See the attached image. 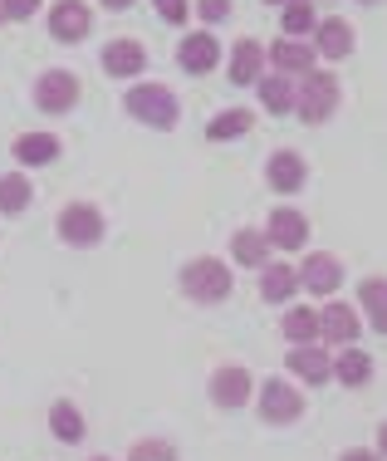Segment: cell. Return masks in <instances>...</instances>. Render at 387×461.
Instances as JSON below:
<instances>
[{"mask_svg":"<svg viewBox=\"0 0 387 461\" xmlns=\"http://www.w3.org/2000/svg\"><path fill=\"white\" fill-rule=\"evenodd\" d=\"M230 285H236V276L216 256H202V260H186L182 266V294L196 304H220L230 294Z\"/></svg>","mask_w":387,"mask_h":461,"instance_id":"6da1fadb","label":"cell"},{"mask_svg":"<svg viewBox=\"0 0 387 461\" xmlns=\"http://www.w3.org/2000/svg\"><path fill=\"white\" fill-rule=\"evenodd\" d=\"M123 113H132L138 123L148 128H176V118H182V108H176V94L162 89V84H132V89L123 94Z\"/></svg>","mask_w":387,"mask_h":461,"instance_id":"7a4b0ae2","label":"cell"},{"mask_svg":"<svg viewBox=\"0 0 387 461\" xmlns=\"http://www.w3.org/2000/svg\"><path fill=\"white\" fill-rule=\"evenodd\" d=\"M294 108H300L304 123H328V118L338 113V79H334V74H319V69L300 74Z\"/></svg>","mask_w":387,"mask_h":461,"instance_id":"3957f363","label":"cell"},{"mask_svg":"<svg viewBox=\"0 0 387 461\" xmlns=\"http://www.w3.org/2000/svg\"><path fill=\"white\" fill-rule=\"evenodd\" d=\"M54 230H59V240L64 246H74V250H88V246H98L104 240V212L98 206H88V202H69L59 212V221H54Z\"/></svg>","mask_w":387,"mask_h":461,"instance_id":"277c9868","label":"cell"},{"mask_svg":"<svg viewBox=\"0 0 387 461\" xmlns=\"http://www.w3.org/2000/svg\"><path fill=\"white\" fill-rule=\"evenodd\" d=\"M260 417H265L270 427H290V422H300V417H304L300 388H290L284 378H265V383H260Z\"/></svg>","mask_w":387,"mask_h":461,"instance_id":"5b68a950","label":"cell"},{"mask_svg":"<svg viewBox=\"0 0 387 461\" xmlns=\"http://www.w3.org/2000/svg\"><path fill=\"white\" fill-rule=\"evenodd\" d=\"M206 393H212L216 408L236 412V408H246V402H250L256 378H250V368H240V364H220V368L212 373V383H206Z\"/></svg>","mask_w":387,"mask_h":461,"instance_id":"8992f818","label":"cell"},{"mask_svg":"<svg viewBox=\"0 0 387 461\" xmlns=\"http://www.w3.org/2000/svg\"><path fill=\"white\" fill-rule=\"evenodd\" d=\"M35 104L44 113H69L79 104V74L74 69H44L35 79Z\"/></svg>","mask_w":387,"mask_h":461,"instance_id":"52a82bcc","label":"cell"},{"mask_svg":"<svg viewBox=\"0 0 387 461\" xmlns=\"http://www.w3.org/2000/svg\"><path fill=\"white\" fill-rule=\"evenodd\" d=\"M265 240L270 250H304L309 246V216L294 206H274L270 221H265Z\"/></svg>","mask_w":387,"mask_h":461,"instance_id":"ba28073f","label":"cell"},{"mask_svg":"<svg viewBox=\"0 0 387 461\" xmlns=\"http://www.w3.org/2000/svg\"><path fill=\"white\" fill-rule=\"evenodd\" d=\"M88 30H94V10H88L84 0H54V10H50V35L59 40V45H79Z\"/></svg>","mask_w":387,"mask_h":461,"instance_id":"9c48e42d","label":"cell"},{"mask_svg":"<svg viewBox=\"0 0 387 461\" xmlns=\"http://www.w3.org/2000/svg\"><path fill=\"white\" fill-rule=\"evenodd\" d=\"M294 276H300V290L309 294H334L344 285V260L328 256V250H314V256H304V266Z\"/></svg>","mask_w":387,"mask_h":461,"instance_id":"30bf717a","label":"cell"},{"mask_svg":"<svg viewBox=\"0 0 387 461\" xmlns=\"http://www.w3.org/2000/svg\"><path fill=\"white\" fill-rule=\"evenodd\" d=\"M265 182L274 186V192H304V182H309V162H304V152H294V148H280V152H270V162H265Z\"/></svg>","mask_w":387,"mask_h":461,"instance_id":"8fae6325","label":"cell"},{"mask_svg":"<svg viewBox=\"0 0 387 461\" xmlns=\"http://www.w3.org/2000/svg\"><path fill=\"white\" fill-rule=\"evenodd\" d=\"M265 59L274 64V74L300 79V74H309L319 64V54H314V45H304V40H274V45L265 50Z\"/></svg>","mask_w":387,"mask_h":461,"instance_id":"7c38bea8","label":"cell"},{"mask_svg":"<svg viewBox=\"0 0 387 461\" xmlns=\"http://www.w3.org/2000/svg\"><path fill=\"white\" fill-rule=\"evenodd\" d=\"M314 54H324V59H348L353 54V25L344 15H328V20H314Z\"/></svg>","mask_w":387,"mask_h":461,"instance_id":"4fadbf2b","label":"cell"},{"mask_svg":"<svg viewBox=\"0 0 387 461\" xmlns=\"http://www.w3.org/2000/svg\"><path fill=\"white\" fill-rule=\"evenodd\" d=\"M358 329H363V320H358V310H353V304H324V310H319V339H324V344H353V339H358Z\"/></svg>","mask_w":387,"mask_h":461,"instance_id":"5bb4252c","label":"cell"},{"mask_svg":"<svg viewBox=\"0 0 387 461\" xmlns=\"http://www.w3.org/2000/svg\"><path fill=\"white\" fill-rule=\"evenodd\" d=\"M284 364H290V373H294V378H304L309 388H319V383L334 378V358H328L324 348H314V344H294Z\"/></svg>","mask_w":387,"mask_h":461,"instance_id":"9a60e30c","label":"cell"},{"mask_svg":"<svg viewBox=\"0 0 387 461\" xmlns=\"http://www.w3.org/2000/svg\"><path fill=\"white\" fill-rule=\"evenodd\" d=\"M142 69H148V50H142L138 40H113V45H104V74H113V79H138Z\"/></svg>","mask_w":387,"mask_h":461,"instance_id":"2e32d148","label":"cell"},{"mask_svg":"<svg viewBox=\"0 0 387 461\" xmlns=\"http://www.w3.org/2000/svg\"><path fill=\"white\" fill-rule=\"evenodd\" d=\"M216 59H220L216 35H186L182 45H176V64H182L186 74H212Z\"/></svg>","mask_w":387,"mask_h":461,"instance_id":"e0dca14e","label":"cell"},{"mask_svg":"<svg viewBox=\"0 0 387 461\" xmlns=\"http://www.w3.org/2000/svg\"><path fill=\"white\" fill-rule=\"evenodd\" d=\"M230 256H236V266H246V270L270 266V240H265V230L240 226L236 236H230Z\"/></svg>","mask_w":387,"mask_h":461,"instance_id":"ac0fdd59","label":"cell"},{"mask_svg":"<svg viewBox=\"0 0 387 461\" xmlns=\"http://www.w3.org/2000/svg\"><path fill=\"white\" fill-rule=\"evenodd\" d=\"M10 152H15L20 167H44V162L59 158V138H54V133H20Z\"/></svg>","mask_w":387,"mask_h":461,"instance_id":"d6986e66","label":"cell"},{"mask_svg":"<svg viewBox=\"0 0 387 461\" xmlns=\"http://www.w3.org/2000/svg\"><path fill=\"white\" fill-rule=\"evenodd\" d=\"M265 74V50L256 40H236V50H230V84H256Z\"/></svg>","mask_w":387,"mask_h":461,"instance_id":"ffe728a7","label":"cell"},{"mask_svg":"<svg viewBox=\"0 0 387 461\" xmlns=\"http://www.w3.org/2000/svg\"><path fill=\"white\" fill-rule=\"evenodd\" d=\"M294 290H300V276H294V266H260V300H265V304L294 300Z\"/></svg>","mask_w":387,"mask_h":461,"instance_id":"44dd1931","label":"cell"},{"mask_svg":"<svg viewBox=\"0 0 387 461\" xmlns=\"http://www.w3.org/2000/svg\"><path fill=\"white\" fill-rule=\"evenodd\" d=\"M256 128V113L250 108H220V113L206 123V138L212 142H230V138H246Z\"/></svg>","mask_w":387,"mask_h":461,"instance_id":"7402d4cb","label":"cell"},{"mask_svg":"<svg viewBox=\"0 0 387 461\" xmlns=\"http://www.w3.org/2000/svg\"><path fill=\"white\" fill-rule=\"evenodd\" d=\"M334 378L344 383V388H363V383L373 378L368 348H344V354H338V364H334Z\"/></svg>","mask_w":387,"mask_h":461,"instance_id":"603a6c76","label":"cell"},{"mask_svg":"<svg viewBox=\"0 0 387 461\" xmlns=\"http://www.w3.org/2000/svg\"><path fill=\"white\" fill-rule=\"evenodd\" d=\"M260 104L270 108V113H290L294 108V84L284 79V74H260Z\"/></svg>","mask_w":387,"mask_h":461,"instance_id":"cb8c5ba5","label":"cell"},{"mask_svg":"<svg viewBox=\"0 0 387 461\" xmlns=\"http://www.w3.org/2000/svg\"><path fill=\"white\" fill-rule=\"evenodd\" d=\"M50 427H54V437H59V442H84V412L74 408V402H54L50 408Z\"/></svg>","mask_w":387,"mask_h":461,"instance_id":"d4e9b609","label":"cell"},{"mask_svg":"<svg viewBox=\"0 0 387 461\" xmlns=\"http://www.w3.org/2000/svg\"><path fill=\"white\" fill-rule=\"evenodd\" d=\"M30 182L20 177V172H10V177H0V216H20L30 206Z\"/></svg>","mask_w":387,"mask_h":461,"instance_id":"484cf974","label":"cell"},{"mask_svg":"<svg viewBox=\"0 0 387 461\" xmlns=\"http://www.w3.org/2000/svg\"><path fill=\"white\" fill-rule=\"evenodd\" d=\"M284 339H290V344H314L319 339V310H290L284 314Z\"/></svg>","mask_w":387,"mask_h":461,"instance_id":"4316f807","label":"cell"},{"mask_svg":"<svg viewBox=\"0 0 387 461\" xmlns=\"http://www.w3.org/2000/svg\"><path fill=\"white\" fill-rule=\"evenodd\" d=\"M358 300H363V314H368L373 329H382V276H368L358 285Z\"/></svg>","mask_w":387,"mask_h":461,"instance_id":"83f0119b","label":"cell"},{"mask_svg":"<svg viewBox=\"0 0 387 461\" xmlns=\"http://www.w3.org/2000/svg\"><path fill=\"white\" fill-rule=\"evenodd\" d=\"M128 461H176V447L162 442V437H142V442H132Z\"/></svg>","mask_w":387,"mask_h":461,"instance_id":"f1b7e54d","label":"cell"},{"mask_svg":"<svg viewBox=\"0 0 387 461\" xmlns=\"http://www.w3.org/2000/svg\"><path fill=\"white\" fill-rule=\"evenodd\" d=\"M314 5L309 0H294V5H284V35H309L314 30Z\"/></svg>","mask_w":387,"mask_h":461,"instance_id":"f546056e","label":"cell"},{"mask_svg":"<svg viewBox=\"0 0 387 461\" xmlns=\"http://www.w3.org/2000/svg\"><path fill=\"white\" fill-rule=\"evenodd\" d=\"M152 5H158V15L167 25H186L192 20V0H152Z\"/></svg>","mask_w":387,"mask_h":461,"instance_id":"4dcf8cb0","label":"cell"},{"mask_svg":"<svg viewBox=\"0 0 387 461\" xmlns=\"http://www.w3.org/2000/svg\"><path fill=\"white\" fill-rule=\"evenodd\" d=\"M196 10H202L206 25H220V20H230V0H196Z\"/></svg>","mask_w":387,"mask_h":461,"instance_id":"1f68e13d","label":"cell"},{"mask_svg":"<svg viewBox=\"0 0 387 461\" xmlns=\"http://www.w3.org/2000/svg\"><path fill=\"white\" fill-rule=\"evenodd\" d=\"M0 10H5V20H30L40 10V0H0Z\"/></svg>","mask_w":387,"mask_h":461,"instance_id":"d6a6232c","label":"cell"},{"mask_svg":"<svg viewBox=\"0 0 387 461\" xmlns=\"http://www.w3.org/2000/svg\"><path fill=\"white\" fill-rule=\"evenodd\" d=\"M338 461H382V456H378V447H348Z\"/></svg>","mask_w":387,"mask_h":461,"instance_id":"836d02e7","label":"cell"},{"mask_svg":"<svg viewBox=\"0 0 387 461\" xmlns=\"http://www.w3.org/2000/svg\"><path fill=\"white\" fill-rule=\"evenodd\" d=\"M104 10H132V0H104Z\"/></svg>","mask_w":387,"mask_h":461,"instance_id":"e575fe53","label":"cell"},{"mask_svg":"<svg viewBox=\"0 0 387 461\" xmlns=\"http://www.w3.org/2000/svg\"><path fill=\"white\" fill-rule=\"evenodd\" d=\"M265 5H294V0H265Z\"/></svg>","mask_w":387,"mask_h":461,"instance_id":"d590c367","label":"cell"},{"mask_svg":"<svg viewBox=\"0 0 387 461\" xmlns=\"http://www.w3.org/2000/svg\"><path fill=\"white\" fill-rule=\"evenodd\" d=\"M363 5H378V0H363Z\"/></svg>","mask_w":387,"mask_h":461,"instance_id":"8d00e7d4","label":"cell"},{"mask_svg":"<svg viewBox=\"0 0 387 461\" xmlns=\"http://www.w3.org/2000/svg\"><path fill=\"white\" fill-rule=\"evenodd\" d=\"M94 461H108V456H94Z\"/></svg>","mask_w":387,"mask_h":461,"instance_id":"74e56055","label":"cell"},{"mask_svg":"<svg viewBox=\"0 0 387 461\" xmlns=\"http://www.w3.org/2000/svg\"><path fill=\"white\" fill-rule=\"evenodd\" d=\"M0 20H5V10H0Z\"/></svg>","mask_w":387,"mask_h":461,"instance_id":"f35d334b","label":"cell"}]
</instances>
